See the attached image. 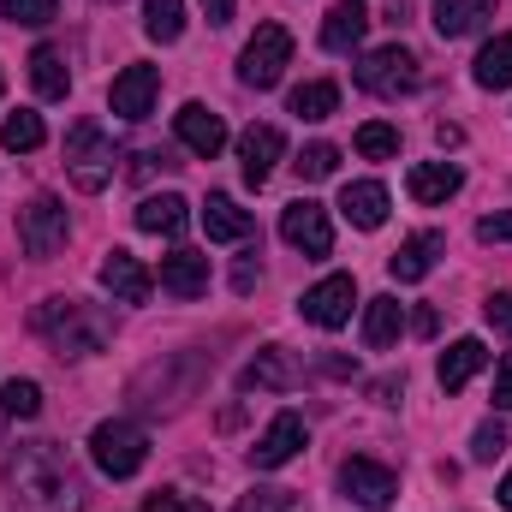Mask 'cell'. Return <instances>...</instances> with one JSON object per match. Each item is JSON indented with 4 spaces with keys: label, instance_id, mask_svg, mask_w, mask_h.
Returning <instances> with one entry per match:
<instances>
[{
    "label": "cell",
    "instance_id": "1",
    "mask_svg": "<svg viewBox=\"0 0 512 512\" xmlns=\"http://www.w3.org/2000/svg\"><path fill=\"white\" fill-rule=\"evenodd\" d=\"M6 489L24 512H84V483L72 477V459L54 441H30L6 465Z\"/></svg>",
    "mask_w": 512,
    "mask_h": 512
},
{
    "label": "cell",
    "instance_id": "2",
    "mask_svg": "<svg viewBox=\"0 0 512 512\" xmlns=\"http://www.w3.org/2000/svg\"><path fill=\"white\" fill-rule=\"evenodd\" d=\"M30 328H36L60 358H96V352L114 340V322H108L96 304H84V298H42L36 316H30Z\"/></svg>",
    "mask_w": 512,
    "mask_h": 512
},
{
    "label": "cell",
    "instance_id": "3",
    "mask_svg": "<svg viewBox=\"0 0 512 512\" xmlns=\"http://www.w3.org/2000/svg\"><path fill=\"white\" fill-rule=\"evenodd\" d=\"M90 459H96V471L102 477H114V483H126L143 471V459H149V435L126 423V417H108V423H96V435H90Z\"/></svg>",
    "mask_w": 512,
    "mask_h": 512
},
{
    "label": "cell",
    "instance_id": "4",
    "mask_svg": "<svg viewBox=\"0 0 512 512\" xmlns=\"http://www.w3.org/2000/svg\"><path fill=\"white\" fill-rule=\"evenodd\" d=\"M66 167H72V185L78 191H102L114 179V143L96 120H78L66 131Z\"/></svg>",
    "mask_w": 512,
    "mask_h": 512
},
{
    "label": "cell",
    "instance_id": "5",
    "mask_svg": "<svg viewBox=\"0 0 512 512\" xmlns=\"http://www.w3.org/2000/svg\"><path fill=\"white\" fill-rule=\"evenodd\" d=\"M66 203L60 197H30L24 209H18V245H24V256H36V262H54V256L66 251Z\"/></svg>",
    "mask_w": 512,
    "mask_h": 512
},
{
    "label": "cell",
    "instance_id": "6",
    "mask_svg": "<svg viewBox=\"0 0 512 512\" xmlns=\"http://www.w3.org/2000/svg\"><path fill=\"white\" fill-rule=\"evenodd\" d=\"M286 66H292V30L286 24H256V36L245 42V54H239V84L274 90Z\"/></svg>",
    "mask_w": 512,
    "mask_h": 512
},
{
    "label": "cell",
    "instance_id": "7",
    "mask_svg": "<svg viewBox=\"0 0 512 512\" xmlns=\"http://www.w3.org/2000/svg\"><path fill=\"white\" fill-rule=\"evenodd\" d=\"M417 78H423V72H417V54H411L405 42H387V48H376V54L358 60V90H370V96H382V102L417 90Z\"/></svg>",
    "mask_w": 512,
    "mask_h": 512
},
{
    "label": "cell",
    "instance_id": "8",
    "mask_svg": "<svg viewBox=\"0 0 512 512\" xmlns=\"http://www.w3.org/2000/svg\"><path fill=\"white\" fill-rule=\"evenodd\" d=\"M280 239H286L292 251H304V256H328V251H334V221H328V209H322V203L298 197V203H286V209H280Z\"/></svg>",
    "mask_w": 512,
    "mask_h": 512
},
{
    "label": "cell",
    "instance_id": "9",
    "mask_svg": "<svg viewBox=\"0 0 512 512\" xmlns=\"http://www.w3.org/2000/svg\"><path fill=\"white\" fill-rule=\"evenodd\" d=\"M352 304H358V280H352V274H328V280H316V286L298 298L304 322H316V328H346V322H352Z\"/></svg>",
    "mask_w": 512,
    "mask_h": 512
},
{
    "label": "cell",
    "instance_id": "10",
    "mask_svg": "<svg viewBox=\"0 0 512 512\" xmlns=\"http://www.w3.org/2000/svg\"><path fill=\"white\" fill-rule=\"evenodd\" d=\"M304 441H310V429H304V417L298 411H280L262 435H256L251 447V465L256 471H280V465H292L298 453H304Z\"/></svg>",
    "mask_w": 512,
    "mask_h": 512
},
{
    "label": "cell",
    "instance_id": "11",
    "mask_svg": "<svg viewBox=\"0 0 512 512\" xmlns=\"http://www.w3.org/2000/svg\"><path fill=\"white\" fill-rule=\"evenodd\" d=\"M340 489H346L364 512H387L393 495H399V477H393L387 465H376V459H346V465H340Z\"/></svg>",
    "mask_w": 512,
    "mask_h": 512
},
{
    "label": "cell",
    "instance_id": "12",
    "mask_svg": "<svg viewBox=\"0 0 512 512\" xmlns=\"http://www.w3.org/2000/svg\"><path fill=\"white\" fill-rule=\"evenodd\" d=\"M155 96H161V72L155 66H126L114 78V90H108V108L120 120H149L155 114Z\"/></svg>",
    "mask_w": 512,
    "mask_h": 512
},
{
    "label": "cell",
    "instance_id": "13",
    "mask_svg": "<svg viewBox=\"0 0 512 512\" xmlns=\"http://www.w3.org/2000/svg\"><path fill=\"white\" fill-rule=\"evenodd\" d=\"M173 131H179V143H185L191 155H203V161H215V155L227 149V120H221L215 108H203V102H185V108L173 114Z\"/></svg>",
    "mask_w": 512,
    "mask_h": 512
},
{
    "label": "cell",
    "instance_id": "14",
    "mask_svg": "<svg viewBox=\"0 0 512 512\" xmlns=\"http://www.w3.org/2000/svg\"><path fill=\"white\" fill-rule=\"evenodd\" d=\"M298 376H304V364L286 346H268V352H256L251 364H245L239 387L245 393H286V387H298Z\"/></svg>",
    "mask_w": 512,
    "mask_h": 512
},
{
    "label": "cell",
    "instance_id": "15",
    "mask_svg": "<svg viewBox=\"0 0 512 512\" xmlns=\"http://www.w3.org/2000/svg\"><path fill=\"white\" fill-rule=\"evenodd\" d=\"M155 286H161L167 298H203V292H209V256H203V251H173V256H161V268H155Z\"/></svg>",
    "mask_w": 512,
    "mask_h": 512
},
{
    "label": "cell",
    "instance_id": "16",
    "mask_svg": "<svg viewBox=\"0 0 512 512\" xmlns=\"http://www.w3.org/2000/svg\"><path fill=\"white\" fill-rule=\"evenodd\" d=\"M102 286H108L120 304H149L155 274H149V268H143L131 251H108V256H102Z\"/></svg>",
    "mask_w": 512,
    "mask_h": 512
},
{
    "label": "cell",
    "instance_id": "17",
    "mask_svg": "<svg viewBox=\"0 0 512 512\" xmlns=\"http://www.w3.org/2000/svg\"><path fill=\"white\" fill-rule=\"evenodd\" d=\"M286 155V137L280 126H251L239 137V173H245V185H268V173H274V161Z\"/></svg>",
    "mask_w": 512,
    "mask_h": 512
},
{
    "label": "cell",
    "instance_id": "18",
    "mask_svg": "<svg viewBox=\"0 0 512 512\" xmlns=\"http://www.w3.org/2000/svg\"><path fill=\"white\" fill-rule=\"evenodd\" d=\"M364 30H370V6L364 0H334L328 18H322V48L328 54H352L364 42Z\"/></svg>",
    "mask_w": 512,
    "mask_h": 512
},
{
    "label": "cell",
    "instance_id": "19",
    "mask_svg": "<svg viewBox=\"0 0 512 512\" xmlns=\"http://www.w3.org/2000/svg\"><path fill=\"white\" fill-rule=\"evenodd\" d=\"M459 185H465V173H459L453 161H417V167L405 173L411 203H447V197H459Z\"/></svg>",
    "mask_w": 512,
    "mask_h": 512
},
{
    "label": "cell",
    "instance_id": "20",
    "mask_svg": "<svg viewBox=\"0 0 512 512\" xmlns=\"http://www.w3.org/2000/svg\"><path fill=\"white\" fill-rule=\"evenodd\" d=\"M441 251H447V239H441V233H411L399 251L387 256V274H393L399 286H411V280H423V274L435 268V256H441Z\"/></svg>",
    "mask_w": 512,
    "mask_h": 512
},
{
    "label": "cell",
    "instance_id": "21",
    "mask_svg": "<svg viewBox=\"0 0 512 512\" xmlns=\"http://www.w3.org/2000/svg\"><path fill=\"white\" fill-rule=\"evenodd\" d=\"M340 215H346L352 227L376 233V227L387 221V185H376V179H358V185H346V191H340Z\"/></svg>",
    "mask_w": 512,
    "mask_h": 512
},
{
    "label": "cell",
    "instance_id": "22",
    "mask_svg": "<svg viewBox=\"0 0 512 512\" xmlns=\"http://www.w3.org/2000/svg\"><path fill=\"white\" fill-rule=\"evenodd\" d=\"M495 12V0H435V12H429V24H435V36H447V42H459V36H471V30H483V18Z\"/></svg>",
    "mask_w": 512,
    "mask_h": 512
},
{
    "label": "cell",
    "instance_id": "23",
    "mask_svg": "<svg viewBox=\"0 0 512 512\" xmlns=\"http://www.w3.org/2000/svg\"><path fill=\"white\" fill-rule=\"evenodd\" d=\"M477 370H489V346H483V340H453V346L441 352V364H435V376H441L447 393H459Z\"/></svg>",
    "mask_w": 512,
    "mask_h": 512
},
{
    "label": "cell",
    "instance_id": "24",
    "mask_svg": "<svg viewBox=\"0 0 512 512\" xmlns=\"http://www.w3.org/2000/svg\"><path fill=\"white\" fill-rule=\"evenodd\" d=\"M185 221H191V203H185V197H173V191H167V197H143V203H137V227H143V233H155V239H179V233H185Z\"/></svg>",
    "mask_w": 512,
    "mask_h": 512
},
{
    "label": "cell",
    "instance_id": "25",
    "mask_svg": "<svg viewBox=\"0 0 512 512\" xmlns=\"http://www.w3.org/2000/svg\"><path fill=\"white\" fill-rule=\"evenodd\" d=\"M399 328H405V304H399L393 292H382V298L364 304V346H370V352H387V346L399 340Z\"/></svg>",
    "mask_w": 512,
    "mask_h": 512
},
{
    "label": "cell",
    "instance_id": "26",
    "mask_svg": "<svg viewBox=\"0 0 512 512\" xmlns=\"http://www.w3.org/2000/svg\"><path fill=\"white\" fill-rule=\"evenodd\" d=\"M251 209H239L233 197H209L203 203V233L209 239H221V245H239V239H251Z\"/></svg>",
    "mask_w": 512,
    "mask_h": 512
},
{
    "label": "cell",
    "instance_id": "27",
    "mask_svg": "<svg viewBox=\"0 0 512 512\" xmlns=\"http://www.w3.org/2000/svg\"><path fill=\"white\" fill-rule=\"evenodd\" d=\"M30 84H36V96H42V102H60V96L72 90V72H66V54L42 42V48L30 54Z\"/></svg>",
    "mask_w": 512,
    "mask_h": 512
},
{
    "label": "cell",
    "instance_id": "28",
    "mask_svg": "<svg viewBox=\"0 0 512 512\" xmlns=\"http://www.w3.org/2000/svg\"><path fill=\"white\" fill-rule=\"evenodd\" d=\"M477 84L483 90H512V30L507 36H495V42H483V54H477Z\"/></svg>",
    "mask_w": 512,
    "mask_h": 512
},
{
    "label": "cell",
    "instance_id": "29",
    "mask_svg": "<svg viewBox=\"0 0 512 512\" xmlns=\"http://www.w3.org/2000/svg\"><path fill=\"white\" fill-rule=\"evenodd\" d=\"M334 108H340V84H328V78H310V84L292 90V114L298 120H334Z\"/></svg>",
    "mask_w": 512,
    "mask_h": 512
},
{
    "label": "cell",
    "instance_id": "30",
    "mask_svg": "<svg viewBox=\"0 0 512 512\" xmlns=\"http://www.w3.org/2000/svg\"><path fill=\"white\" fill-rule=\"evenodd\" d=\"M143 30H149V42H179L185 36V0H143Z\"/></svg>",
    "mask_w": 512,
    "mask_h": 512
},
{
    "label": "cell",
    "instance_id": "31",
    "mask_svg": "<svg viewBox=\"0 0 512 512\" xmlns=\"http://www.w3.org/2000/svg\"><path fill=\"white\" fill-rule=\"evenodd\" d=\"M42 137H48V126H42V114H30V108H18V114L0 126V143H6L12 155H30V149H42Z\"/></svg>",
    "mask_w": 512,
    "mask_h": 512
},
{
    "label": "cell",
    "instance_id": "32",
    "mask_svg": "<svg viewBox=\"0 0 512 512\" xmlns=\"http://www.w3.org/2000/svg\"><path fill=\"white\" fill-rule=\"evenodd\" d=\"M0 411L6 417H36L42 411V387L30 382V376H12V382L0 387Z\"/></svg>",
    "mask_w": 512,
    "mask_h": 512
},
{
    "label": "cell",
    "instance_id": "33",
    "mask_svg": "<svg viewBox=\"0 0 512 512\" xmlns=\"http://www.w3.org/2000/svg\"><path fill=\"white\" fill-rule=\"evenodd\" d=\"M0 12H6L12 24H24V30H42V24L60 18V0H0Z\"/></svg>",
    "mask_w": 512,
    "mask_h": 512
},
{
    "label": "cell",
    "instance_id": "34",
    "mask_svg": "<svg viewBox=\"0 0 512 512\" xmlns=\"http://www.w3.org/2000/svg\"><path fill=\"white\" fill-rule=\"evenodd\" d=\"M358 155H370V161H387V155H399V131L382 126V120L358 126Z\"/></svg>",
    "mask_w": 512,
    "mask_h": 512
},
{
    "label": "cell",
    "instance_id": "35",
    "mask_svg": "<svg viewBox=\"0 0 512 512\" xmlns=\"http://www.w3.org/2000/svg\"><path fill=\"white\" fill-rule=\"evenodd\" d=\"M334 167H340V149H334V143H310V149L298 155V179H310V185L328 179Z\"/></svg>",
    "mask_w": 512,
    "mask_h": 512
},
{
    "label": "cell",
    "instance_id": "36",
    "mask_svg": "<svg viewBox=\"0 0 512 512\" xmlns=\"http://www.w3.org/2000/svg\"><path fill=\"white\" fill-rule=\"evenodd\" d=\"M501 453H507V429H501V423H483V429L471 435V459H477V465H495Z\"/></svg>",
    "mask_w": 512,
    "mask_h": 512
},
{
    "label": "cell",
    "instance_id": "37",
    "mask_svg": "<svg viewBox=\"0 0 512 512\" xmlns=\"http://www.w3.org/2000/svg\"><path fill=\"white\" fill-rule=\"evenodd\" d=\"M233 512H292V489H251V495H239Z\"/></svg>",
    "mask_w": 512,
    "mask_h": 512
},
{
    "label": "cell",
    "instance_id": "38",
    "mask_svg": "<svg viewBox=\"0 0 512 512\" xmlns=\"http://www.w3.org/2000/svg\"><path fill=\"white\" fill-rule=\"evenodd\" d=\"M477 239H483V245H512V209L483 215V221H477Z\"/></svg>",
    "mask_w": 512,
    "mask_h": 512
},
{
    "label": "cell",
    "instance_id": "39",
    "mask_svg": "<svg viewBox=\"0 0 512 512\" xmlns=\"http://www.w3.org/2000/svg\"><path fill=\"white\" fill-rule=\"evenodd\" d=\"M483 316H489V328H501V334H512V292H489Z\"/></svg>",
    "mask_w": 512,
    "mask_h": 512
},
{
    "label": "cell",
    "instance_id": "40",
    "mask_svg": "<svg viewBox=\"0 0 512 512\" xmlns=\"http://www.w3.org/2000/svg\"><path fill=\"white\" fill-rule=\"evenodd\" d=\"M137 512H209V507H197V501H185V495H149Z\"/></svg>",
    "mask_w": 512,
    "mask_h": 512
},
{
    "label": "cell",
    "instance_id": "41",
    "mask_svg": "<svg viewBox=\"0 0 512 512\" xmlns=\"http://www.w3.org/2000/svg\"><path fill=\"white\" fill-rule=\"evenodd\" d=\"M495 405H501V411H512V352L495 364Z\"/></svg>",
    "mask_w": 512,
    "mask_h": 512
},
{
    "label": "cell",
    "instance_id": "42",
    "mask_svg": "<svg viewBox=\"0 0 512 512\" xmlns=\"http://www.w3.org/2000/svg\"><path fill=\"white\" fill-rule=\"evenodd\" d=\"M256 274H262V262H256V251H245L239 256V268H233V292H251Z\"/></svg>",
    "mask_w": 512,
    "mask_h": 512
},
{
    "label": "cell",
    "instance_id": "43",
    "mask_svg": "<svg viewBox=\"0 0 512 512\" xmlns=\"http://www.w3.org/2000/svg\"><path fill=\"white\" fill-rule=\"evenodd\" d=\"M233 6H239V0H203V12H209V24H227V18H233Z\"/></svg>",
    "mask_w": 512,
    "mask_h": 512
},
{
    "label": "cell",
    "instance_id": "44",
    "mask_svg": "<svg viewBox=\"0 0 512 512\" xmlns=\"http://www.w3.org/2000/svg\"><path fill=\"white\" fill-rule=\"evenodd\" d=\"M501 507L512 512V471H507V483H501Z\"/></svg>",
    "mask_w": 512,
    "mask_h": 512
},
{
    "label": "cell",
    "instance_id": "45",
    "mask_svg": "<svg viewBox=\"0 0 512 512\" xmlns=\"http://www.w3.org/2000/svg\"><path fill=\"white\" fill-rule=\"evenodd\" d=\"M0 90H6V78H0Z\"/></svg>",
    "mask_w": 512,
    "mask_h": 512
},
{
    "label": "cell",
    "instance_id": "46",
    "mask_svg": "<svg viewBox=\"0 0 512 512\" xmlns=\"http://www.w3.org/2000/svg\"><path fill=\"white\" fill-rule=\"evenodd\" d=\"M102 6H108V0H102Z\"/></svg>",
    "mask_w": 512,
    "mask_h": 512
}]
</instances>
